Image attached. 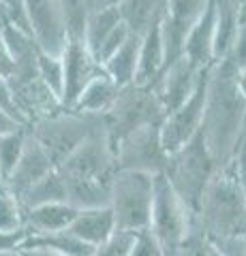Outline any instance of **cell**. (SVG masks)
Wrapping results in <instances>:
<instances>
[{
  "label": "cell",
  "instance_id": "obj_23",
  "mask_svg": "<svg viewBox=\"0 0 246 256\" xmlns=\"http://www.w3.org/2000/svg\"><path fill=\"white\" fill-rule=\"evenodd\" d=\"M216 11V32H214V60H223L231 52L237 28H240V13L233 0H214Z\"/></svg>",
  "mask_w": 246,
  "mask_h": 256
},
{
  "label": "cell",
  "instance_id": "obj_26",
  "mask_svg": "<svg viewBox=\"0 0 246 256\" xmlns=\"http://www.w3.org/2000/svg\"><path fill=\"white\" fill-rule=\"evenodd\" d=\"M118 24H122L120 9H103V11L88 13L82 41L86 47H88L90 54H94L99 50V45L118 28Z\"/></svg>",
  "mask_w": 246,
  "mask_h": 256
},
{
  "label": "cell",
  "instance_id": "obj_8",
  "mask_svg": "<svg viewBox=\"0 0 246 256\" xmlns=\"http://www.w3.org/2000/svg\"><path fill=\"white\" fill-rule=\"evenodd\" d=\"M165 120V111L158 102L152 86H126L120 90L114 107L103 118L107 128V134L112 143L122 139L135 128L148 126V124H161Z\"/></svg>",
  "mask_w": 246,
  "mask_h": 256
},
{
  "label": "cell",
  "instance_id": "obj_39",
  "mask_svg": "<svg viewBox=\"0 0 246 256\" xmlns=\"http://www.w3.org/2000/svg\"><path fill=\"white\" fill-rule=\"evenodd\" d=\"M20 126H24V124H20L18 120L7 114L5 109H0V134L11 132V130H15V128H20Z\"/></svg>",
  "mask_w": 246,
  "mask_h": 256
},
{
  "label": "cell",
  "instance_id": "obj_38",
  "mask_svg": "<svg viewBox=\"0 0 246 256\" xmlns=\"http://www.w3.org/2000/svg\"><path fill=\"white\" fill-rule=\"evenodd\" d=\"M13 73H15V62L11 58L9 50H7V45L3 43V36H0V77L11 79Z\"/></svg>",
  "mask_w": 246,
  "mask_h": 256
},
{
  "label": "cell",
  "instance_id": "obj_2",
  "mask_svg": "<svg viewBox=\"0 0 246 256\" xmlns=\"http://www.w3.org/2000/svg\"><path fill=\"white\" fill-rule=\"evenodd\" d=\"M56 169L67 184V203L75 210L109 205L118 162L105 124L90 134L69 158L62 160Z\"/></svg>",
  "mask_w": 246,
  "mask_h": 256
},
{
  "label": "cell",
  "instance_id": "obj_30",
  "mask_svg": "<svg viewBox=\"0 0 246 256\" xmlns=\"http://www.w3.org/2000/svg\"><path fill=\"white\" fill-rule=\"evenodd\" d=\"M135 235H137V233H124V230H116L112 237H107L105 242L94 248L92 256H129L131 248L135 244Z\"/></svg>",
  "mask_w": 246,
  "mask_h": 256
},
{
  "label": "cell",
  "instance_id": "obj_42",
  "mask_svg": "<svg viewBox=\"0 0 246 256\" xmlns=\"http://www.w3.org/2000/svg\"><path fill=\"white\" fill-rule=\"evenodd\" d=\"M237 6V13H240V24L246 22V0H233Z\"/></svg>",
  "mask_w": 246,
  "mask_h": 256
},
{
  "label": "cell",
  "instance_id": "obj_14",
  "mask_svg": "<svg viewBox=\"0 0 246 256\" xmlns=\"http://www.w3.org/2000/svg\"><path fill=\"white\" fill-rule=\"evenodd\" d=\"M62 68H65V88H62V107L71 109L77 96L84 92L97 75L103 73V66L94 60V56L88 52L84 41L69 38V43L62 52Z\"/></svg>",
  "mask_w": 246,
  "mask_h": 256
},
{
  "label": "cell",
  "instance_id": "obj_6",
  "mask_svg": "<svg viewBox=\"0 0 246 256\" xmlns=\"http://www.w3.org/2000/svg\"><path fill=\"white\" fill-rule=\"evenodd\" d=\"M154 178L156 175L141 171H116L112 196H109L116 230H124V233L148 230L154 198Z\"/></svg>",
  "mask_w": 246,
  "mask_h": 256
},
{
  "label": "cell",
  "instance_id": "obj_37",
  "mask_svg": "<svg viewBox=\"0 0 246 256\" xmlns=\"http://www.w3.org/2000/svg\"><path fill=\"white\" fill-rule=\"evenodd\" d=\"M26 233H3L0 230V256H9L20 250Z\"/></svg>",
  "mask_w": 246,
  "mask_h": 256
},
{
  "label": "cell",
  "instance_id": "obj_36",
  "mask_svg": "<svg viewBox=\"0 0 246 256\" xmlns=\"http://www.w3.org/2000/svg\"><path fill=\"white\" fill-rule=\"evenodd\" d=\"M237 68H246V22L240 24L237 28V34H235V41L231 45V52L227 56Z\"/></svg>",
  "mask_w": 246,
  "mask_h": 256
},
{
  "label": "cell",
  "instance_id": "obj_33",
  "mask_svg": "<svg viewBox=\"0 0 246 256\" xmlns=\"http://www.w3.org/2000/svg\"><path fill=\"white\" fill-rule=\"evenodd\" d=\"M129 256H165L158 242L152 237L150 230H141V233L135 235V244L131 248Z\"/></svg>",
  "mask_w": 246,
  "mask_h": 256
},
{
  "label": "cell",
  "instance_id": "obj_44",
  "mask_svg": "<svg viewBox=\"0 0 246 256\" xmlns=\"http://www.w3.org/2000/svg\"><path fill=\"white\" fill-rule=\"evenodd\" d=\"M11 256H18V254H11Z\"/></svg>",
  "mask_w": 246,
  "mask_h": 256
},
{
  "label": "cell",
  "instance_id": "obj_3",
  "mask_svg": "<svg viewBox=\"0 0 246 256\" xmlns=\"http://www.w3.org/2000/svg\"><path fill=\"white\" fill-rule=\"evenodd\" d=\"M197 226L210 242L246 237V186L231 164L218 166L203 190Z\"/></svg>",
  "mask_w": 246,
  "mask_h": 256
},
{
  "label": "cell",
  "instance_id": "obj_32",
  "mask_svg": "<svg viewBox=\"0 0 246 256\" xmlns=\"http://www.w3.org/2000/svg\"><path fill=\"white\" fill-rule=\"evenodd\" d=\"M0 22H9L24 30H28L26 4H24V0H0Z\"/></svg>",
  "mask_w": 246,
  "mask_h": 256
},
{
  "label": "cell",
  "instance_id": "obj_27",
  "mask_svg": "<svg viewBox=\"0 0 246 256\" xmlns=\"http://www.w3.org/2000/svg\"><path fill=\"white\" fill-rule=\"evenodd\" d=\"M28 134H30L28 126H20L11 132L0 134V178H3V184L18 166L24 154V148H26Z\"/></svg>",
  "mask_w": 246,
  "mask_h": 256
},
{
  "label": "cell",
  "instance_id": "obj_21",
  "mask_svg": "<svg viewBox=\"0 0 246 256\" xmlns=\"http://www.w3.org/2000/svg\"><path fill=\"white\" fill-rule=\"evenodd\" d=\"M139 43H141V36L131 34L112 58L103 62V73L112 79L118 88H126L135 84L137 62H139Z\"/></svg>",
  "mask_w": 246,
  "mask_h": 256
},
{
  "label": "cell",
  "instance_id": "obj_31",
  "mask_svg": "<svg viewBox=\"0 0 246 256\" xmlns=\"http://www.w3.org/2000/svg\"><path fill=\"white\" fill-rule=\"evenodd\" d=\"M131 34H133V32L129 30V26H126L124 22H122V24H118V28L105 38V41L99 45V50L92 54V56H94V60H97L101 66H103V62H105L107 58H112V56L126 43V38H129Z\"/></svg>",
  "mask_w": 246,
  "mask_h": 256
},
{
  "label": "cell",
  "instance_id": "obj_43",
  "mask_svg": "<svg viewBox=\"0 0 246 256\" xmlns=\"http://www.w3.org/2000/svg\"><path fill=\"white\" fill-rule=\"evenodd\" d=\"M0 192H5V184H3V178H0Z\"/></svg>",
  "mask_w": 246,
  "mask_h": 256
},
{
  "label": "cell",
  "instance_id": "obj_24",
  "mask_svg": "<svg viewBox=\"0 0 246 256\" xmlns=\"http://www.w3.org/2000/svg\"><path fill=\"white\" fill-rule=\"evenodd\" d=\"M20 248H45V250L65 254V256H92L94 248L77 239L71 230H58L47 235H28Z\"/></svg>",
  "mask_w": 246,
  "mask_h": 256
},
{
  "label": "cell",
  "instance_id": "obj_13",
  "mask_svg": "<svg viewBox=\"0 0 246 256\" xmlns=\"http://www.w3.org/2000/svg\"><path fill=\"white\" fill-rule=\"evenodd\" d=\"M208 2L210 0H167L165 15L161 20L163 43H165V66L176 62L182 56L188 32L195 26V22L201 18Z\"/></svg>",
  "mask_w": 246,
  "mask_h": 256
},
{
  "label": "cell",
  "instance_id": "obj_20",
  "mask_svg": "<svg viewBox=\"0 0 246 256\" xmlns=\"http://www.w3.org/2000/svg\"><path fill=\"white\" fill-rule=\"evenodd\" d=\"M120 90L122 88H118L105 73H101L84 88V92L77 96L71 111H77V114H84V116H94V118H105L109 114V109L114 107Z\"/></svg>",
  "mask_w": 246,
  "mask_h": 256
},
{
  "label": "cell",
  "instance_id": "obj_15",
  "mask_svg": "<svg viewBox=\"0 0 246 256\" xmlns=\"http://www.w3.org/2000/svg\"><path fill=\"white\" fill-rule=\"evenodd\" d=\"M54 169H56V166H54L52 158L47 156V152L41 148V143H39L33 134H28V141H26V148H24L20 162L5 182V192H9L11 196H15L20 201V196L28 188H33L45 175H50Z\"/></svg>",
  "mask_w": 246,
  "mask_h": 256
},
{
  "label": "cell",
  "instance_id": "obj_35",
  "mask_svg": "<svg viewBox=\"0 0 246 256\" xmlns=\"http://www.w3.org/2000/svg\"><path fill=\"white\" fill-rule=\"evenodd\" d=\"M0 109H5L7 114L13 116L20 124L26 126V122H24V118H22L20 109H18V102H15L13 88H11V84H9V79H5V77H0Z\"/></svg>",
  "mask_w": 246,
  "mask_h": 256
},
{
  "label": "cell",
  "instance_id": "obj_12",
  "mask_svg": "<svg viewBox=\"0 0 246 256\" xmlns=\"http://www.w3.org/2000/svg\"><path fill=\"white\" fill-rule=\"evenodd\" d=\"M205 70L195 66L188 58H184V56H180L176 62H171L163 68V73L158 75L152 90L156 94L158 102H161L165 116H169L171 111L182 107L190 96L195 94L201 77L205 75Z\"/></svg>",
  "mask_w": 246,
  "mask_h": 256
},
{
  "label": "cell",
  "instance_id": "obj_29",
  "mask_svg": "<svg viewBox=\"0 0 246 256\" xmlns=\"http://www.w3.org/2000/svg\"><path fill=\"white\" fill-rule=\"evenodd\" d=\"M0 230L3 233H26L24 230V207L9 192H0Z\"/></svg>",
  "mask_w": 246,
  "mask_h": 256
},
{
  "label": "cell",
  "instance_id": "obj_1",
  "mask_svg": "<svg viewBox=\"0 0 246 256\" xmlns=\"http://www.w3.org/2000/svg\"><path fill=\"white\" fill-rule=\"evenodd\" d=\"M235 73L237 68L229 58L214 62L208 70L201 134L218 166L231 160L246 120V98L237 88Z\"/></svg>",
  "mask_w": 246,
  "mask_h": 256
},
{
  "label": "cell",
  "instance_id": "obj_41",
  "mask_svg": "<svg viewBox=\"0 0 246 256\" xmlns=\"http://www.w3.org/2000/svg\"><path fill=\"white\" fill-rule=\"evenodd\" d=\"M15 254H18V256H65V254L45 250V248H20Z\"/></svg>",
  "mask_w": 246,
  "mask_h": 256
},
{
  "label": "cell",
  "instance_id": "obj_16",
  "mask_svg": "<svg viewBox=\"0 0 246 256\" xmlns=\"http://www.w3.org/2000/svg\"><path fill=\"white\" fill-rule=\"evenodd\" d=\"M214 32H216V11H214V0H210L201 18L190 28L184 41V50H182V56L201 70L210 68L216 62L214 60Z\"/></svg>",
  "mask_w": 246,
  "mask_h": 256
},
{
  "label": "cell",
  "instance_id": "obj_9",
  "mask_svg": "<svg viewBox=\"0 0 246 256\" xmlns=\"http://www.w3.org/2000/svg\"><path fill=\"white\" fill-rule=\"evenodd\" d=\"M161 124H148L135 128L129 134L114 143L116 162L122 171H141L150 175H161L167 166V154L161 146Z\"/></svg>",
  "mask_w": 246,
  "mask_h": 256
},
{
  "label": "cell",
  "instance_id": "obj_45",
  "mask_svg": "<svg viewBox=\"0 0 246 256\" xmlns=\"http://www.w3.org/2000/svg\"><path fill=\"white\" fill-rule=\"evenodd\" d=\"M9 256H11V254H9Z\"/></svg>",
  "mask_w": 246,
  "mask_h": 256
},
{
  "label": "cell",
  "instance_id": "obj_11",
  "mask_svg": "<svg viewBox=\"0 0 246 256\" xmlns=\"http://www.w3.org/2000/svg\"><path fill=\"white\" fill-rule=\"evenodd\" d=\"M26 22L39 50L52 56H62L69 43L65 15L58 0H24Z\"/></svg>",
  "mask_w": 246,
  "mask_h": 256
},
{
  "label": "cell",
  "instance_id": "obj_5",
  "mask_svg": "<svg viewBox=\"0 0 246 256\" xmlns=\"http://www.w3.org/2000/svg\"><path fill=\"white\" fill-rule=\"evenodd\" d=\"M199 228L195 216L186 210L180 196L161 173L154 178V198L148 230L158 242L165 256H178L184 242Z\"/></svg>",
  "mask_w": 246,
  "mask_h": 256
},
{
  "label": "cell",
  "instance_id": "obj_22",
  "mask_svg": "<svg viewBox=\"0 0 246 256\" xmlns=\"http://www.w3.org/2000/svg\"><path fill=\"white\" fill-rule=\"evenodd\" d=\"M167 0H124L118 6L122 22L129 26L133 34H146V32L163 20Z\"/></svg>",
  "mask_w": 246,
  "mask_h": 256
},
{
  "label": "cell",
  "instance_id": "obj_7",
  "mask_svg": "<svg viewBox=\"0 0 246 256\" xmlns=\"http://www.w3.org/2000/svg\"><path fill=\"white\" fill-rule=\"evenodd\" d=\"M103 118L84 116L71 109H62L60 114L39 120L30 128V134L41 143V148L52 158L54 166H58L62 160L69 158L82 143L103 128Z\"/></svg>",
  "mask_w": 246,
  "mask_h": 256
},
{
  "label": "cell",
  "instance_id": "obj_19",
  "mask_svg": "<svg viewBox=\"0 0 246 256\" xmlns=\"http://www.w3.org/2000/svg\"><path fill=\"white\" fill-rule=\"evenodd\" d=\"M163 68H165V43H163L161 22H158L146 34H141L135 86H144V88L154 86L158 75L163 73Z\"/></svg>",
  "mask_w": 246,
  "mask_h": 256
},
{
  "label": "cell",
  "instance_id": "obj_17",
  "mask_svg": "<svg viewBox=\"0 0 246 256\" xmlns=\"http://www.w3.org/2000/svg\"><path fill=\"white\" fill-rule=\"evenodd\" d=\"M77 210L71 203H45L24 210V230L28 235H47L67 230L73 222Z\"/></svg>",
  "mask_w": 246,
  "mask_h": 256
},
{
  "label": "cell",
  "instance_id": "obj_40",
  "mask_svg": "<svg viewBox=\"0 0 246 256\" xmlns=\"http://www.w3.org/2000/svg\"><path fill=\"white\" fill-rule=\"evenodd\" d=\"M88 2V11H103V9H118L124 0H86Z\"/></svg>",
  "mask_w": 246,
  "mask_h": 256
},
{
  "label": "cell",
  "instance_id": "obj_28",
  "mask_svg": "<svg viewBox=\"0 0 246 256\" xmlns=\"http://www.w3.org/2000/svg\"><path fill=\"white\" fill-rule=\"evenodd\" d=\"M37 75L39 79L50 88L62 102V88H65V68H62V58L60 56H52L45 52H39L37 60Z\"/></svg>",
  "mask_w": 246,
  "mask_h": 256
},
{
  "label": "cell",
  "instance_id": "obj_18",
  "mask_svg": "<svg viewBox=\"0 0 246 256\" xmlns=\"http://www.w3.org/2000/svg\"><path fill=\"white\" fill-rule=\"evenodd\" d=\"M67 230H71L84 244L97 248L107 237L116 233V220L112 207L105 205V207H92V210H77L75 218Z\"/></svg>",
  "mask_w": 246,
  "mask_h": 256
},
{
  "label": "cell",
  "instance_id": "obj_25",
  "mask_svg": "<svg viewBox=\"0 0 246 256\" xmlns=\"http://www.w3.org/2000/svg\"><path fill=\"white\" fill-rule=\"evenodd\" d=\"M62 201H67V184L58 173V169H54L43 180H39L33 188H28L20 196V205L24 210L45 203H62Z\"/></svg>",
  "mask_w": 246,
  "mask_h": 256
},
{
  "label": "cell",
  "instance_id": "obj_4",
  "mask_svg": "<svg viewBox=\"0 0 246 256\" xmlns=\"http://www.w3.org/2000/svg\"><path fill=\"white\" fill-rule=\"evenodd\" d=\"M216 169L218 164L212 158L208 146H205L201 130L188 146L167 158V166H165L163 175L167 178L173 192L180 196V201L186 205V210L195 216V220L203 190L212 180V175L216 173Z\"/></svg>",
  "mask_w": 246,
  "mask_h": 256
},
{
  "label": "cell",
  "instance_id": "obj_34",
  "mask_svg": "<svg viewBox=\"0 0 246 256\" xmlns=\"http://www.w3.org/2000/svg\"><path fill=\"white\" fill-rule=\"evenodd\" d=\"M227 164L233 166L235 175L240 178V182L246 186V120H244V126H242V130H240V137H237V141H235L231 160H229Z\"/></svg>",
  "mask_w": 246,
  "mask_h": 256
},
{
  "label": "cell",
  "instance_id": "obj_10",
  "mask_svg": "<svg viewBox=\"0 0 246 256\" xmlns=\"http://www.w3.org/2000/svg\"><path fill=\"white\" fill-rule=\"evenodd\" d=\"M210 70V68H208ZM208 70L201 77L199 86H197L195 94L176 111H171L169 116H165L158 128L161 134V146L165 154L171 156L180 152L184 146H188L201 130L203 124V107H205V86H208Z\"/></svg>",
  "mask_w": 246,
  "mask_h": 256
}]
</instances>
